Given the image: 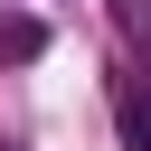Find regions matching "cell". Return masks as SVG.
<instances>
[{
	"label": "cell",
	"mask_w": 151,
	"mask_h": 151,
	"mask_svg": "<svg viewBox=\"0 0 151 151\" xmlns=\"http://www.w3.org/2000/svg\"><path fill=\"white\" fill-rule=\"evenodd\" d=\"M38 47H47L38 19H0V57H38Z\"/></svg>",
	"instance_id": "2"
},
{
	"label": "cell",
	"mask_w": 151,
	"mask_h": 151,
	"mask_svg": "<svg viewBox=\"0 0 151 151\" xmlns=\"http://www.w3.org/2000/svg\"><path fill=\"white\" fill-rule=\"evenodd\" d=\"M113 113H123V142H132V151H151V94H142V85H123V94H113Z\"/></svg>",
	"instance_id": "1"
}]
</instances>
